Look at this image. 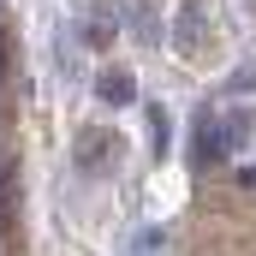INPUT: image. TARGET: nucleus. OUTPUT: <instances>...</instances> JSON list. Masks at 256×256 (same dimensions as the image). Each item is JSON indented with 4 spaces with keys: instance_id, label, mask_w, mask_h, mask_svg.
<instances>
[{
    "instance_id": "f257e3e1",
    "label": "nucleus",
    "mask_w": 256,
    "mask_h": 256,
    "mask_svg": "<svg viewBox=\"0 0 256 256\" xmlns=\"http://www.w3.org/2000/svg\"><path fill=\"white\" fill-rule=\"evenodd\" d=\"M120 161H126V137L114 126H84L72 137V167H78L84 179H108Z\"/></svg>"
},
{
    "instance_id": "f03ea898",
    "label": "nucleus",
    "mask_w": 256,
    "mask_h": 256,
    "mask_svg": "<svg viewBox=\"0 0 256 256\" xmlns=\"http://www.w3.org/2000/svg\"><path fill=\"white\" fill-rule=\"evenodd\" d=\"M232 149H226V137H220V120H214V108H202L196 114V143H191V167H208V161H226Z\"/></svg>"
},
{
    "instance_id": "7ed1b4c3",
    "label": "nucleus",
    "mask_w": 256,
    "mask_h": 256,
    "mask_svg": "<svg viewBox=\"0 0 256 256\" xmlns=\"http://www.w3.org/2000/svg\"><path fill=\"white\" fill-rule=\"evenodd\" d=\"M96 96H102L108 108H131V102H137V78H131L126 66H102V78H96Z\"/></svg>"
},
{
    "instance_id": "20e7f679",
    "label": "nucleus",
    "mask_w": 256,
    "mask_h": 256,
    "mask_svg": "<svg viewBox=\"0 0 256 256\" xmlns=\"http://www.w3.org/2000/svg\"><path fill=\"white\" fill-rule=\"evenodd\" d=\"M173 48H179V54H196V48H202V0H185V6H179Z\"/></svg>"
},
{
    "instance_id": "39448f33",
    "label": "nucleus",
    "mask_w": 256,
    "mask_h": 256,
    "mask_svg": "<svg viewBox=\"0 0 256 256\" xmlns=\"http://www.w3.org/2000/svg\"><path fill=\"white\" fill-rule=\"evenodd\" d=\"M143 120H149V149H155V155H167V143H173L167 108H155V102H149V108H143Z\"/></svg>"
},
{
    "instance_id": "423d86ee",
    "label": "nucleus",
    "mask_w": 256,
    "mask_h": 256,
    "mask_svg": "<svg viewBox=\"0 0 256 256\" xmlns=\"http://www.w3.org/2000/svg\"><path fill=\"white\" fill-rule=\"evenodd\" d=\"M220 137H226V149H244V137H250V114H226V120H220Z\"/></svg>"
},
{
    "instance_id": "0eeeda50",
    "label": "nucleus",
    "mask_w": 256,
    "mask_h": 256,
    "mask_svg": "<svg viewBox=\"0 0 256 256\" xmlns=\"http://www.w3.org/2000/svg\"><path fill=\"white\" fill-rule=\"evenodd\" d=\"M161 244H167V232H161V226H149V232H137V256H155Z\"/></svg>"
},
{
    "instance_id": "6e6552de",
    "label": "nucleus",
    "mask_w": 256,
    "mask_h": 256,
    "mask_svg": "<svg viewBox=\"0 0 256 256\" xmlns=\"http://www.w3.org/2000/svg\"><path fill=\"white\" fill-rule=\"evenodd\" d=\"M6 196H12V173H0V226H6Z\"/></svg>"
},
{
    "instance_id": "1a4fd4ad",
    "label": "nucleus",
    "mask_w": 256,
    "mask_h": 256,
    "mask_svg": "<svg viewBox=\"0 0 256 256\" xmlns=\"http://www.w3.org/2000/svg\"><path fill=\"white\" fill-rule=\"evenodd\" d=\"M238 179H244V185H256V161H250V167H244V173H238Z\"/></svg>"
}]
</instances>
